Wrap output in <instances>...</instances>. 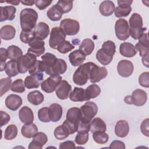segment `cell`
I'll list each match as a JSON object with an SVG mask.
<instances>
[{
    "mask_svg": "<svg viewBox=\"0 0 149 149\" xmlns=\"http://www.w3.org/2000/svg\"><path fill=\"white\" fill-rule=\"evenodd\" d=\"M139 83L140 86L144 87H149V72L142 73L139 77Z\"/></svg>",
    "mask_w": 149,
    "mask_h": 149,
    "instance_id": "cell-52",
    "label": "cell"
},
{
    "mask_svg": "<svg viewBox=\"0 0 149 149\" xmlns=\"http://www.w3.org/2000/svg\"><path fill=\"white\" fill-rule=\"evenodd\" d=\"M116 37L122 41L127 40L130 36V28L128 22L124 19H118L115 24Z\"/></svg>",
    "mask_w": 149,
    "mask_h": 149,
    "instance_id": "cell-7",
    "label": "cell"
},
{
    "mask_svg": "<svg viewBox=\"0 0 149 149\" xmlns=\"http://www.w3.org/2000/svg\"><path fill=\"white\" fill-rule=\"evenodd\" d=\"M62 14L63 13L56 6V5H54L49 8L47 12V17L49 20L53 22L59 21L61 19Z\"/></svg>",
    "mask_w": 149,
    "mask_h": 149,
    "instance_id": "cell-39",
    "label": "cell"
},
{
    "mask_svg": "<svg viewBox=\"0 0 149 149\" xmlns=\"http://www.w3.org/2000/svg\"><path fill=\"white\" fill-rule=\"evenodd\" d=\"M124 101L127 104H130L132 105V100H131V95H127L125 97L124 99Z\"/></svg>",
    "mask_w": 149,
    "mask_h": 149,
    "instance_id": "cell-63",
    "label": "cell"
},
{
    "mask_svg": "<svg viewBox=\"0 0 149 149\" xmlns=\"http://www.w3.org/2000/svg\"><path fill=\"white\" fill-rule=\"evenodd\" d=\"M22 98L16 94H10L5 100L6 107L12 111H16L22 105Z\"/></svg>",
    "mask_w": 149,
    "mask_h": 149,
    "instance_id": "cell-20",
    "label": "cell"
},
{
    "mask_svg": "<svg viewBox=\"0 0 149 149\" xmlns=\"http://www.w3.org/2000/svg\"><path fill=\"white\" fill-rule=\"evenodd\" d=\"M37 56L30 53H26L17 61L18 70L20 73H25L37 62Z\"/></svg>",
    "mask_w": 149,
    "mask_h": 149,
    "instance_id": "cell-6",
    "label": "cell"
},
{
    "mask_svg": "<svg viewBox=\"0 0 149 149\" xmlns=\"http://www.w3.org/2000/svg\"><path fill=\"white\" fill-rule=\"evenodd\" d=\"M54 134L55 137L59 140L65 139L69 135L68 132L66 130L63 125L58 126L55 129Z\"/></svg>",
    "mask_w": 149,
    "mask_h": 149,
    "instance_id": "cell-43",
    "label": "cell"
},
{
    "mask_svg": "<svg viewBox=\"0 0 149 149\" xmlns=\"http://www.w3.org/2000/svg\"><path fill=\"white\" fill-rule=\"evenodd\" d=\"M62 77L60 75L50 76V77L41 83V90L47 93H51L54 92L57 86L62 80Z\"/></svg>",
    "mask_w": 149,
    "mask_h": 149,
    "instance_id": "cell-10",
    "label": "cell"
},
{
    "mask_svg": "<svg viewBox=\"0 0 149 149\" xmlns=\"http://www.w3.org/2000/svg\"><path fill=\"white\" fill-rule=\"evenodd\" d=\"M69 122L79 126L81 119V112L80 108L77 107H72L69 108L66 113V119Z\"/></svg>",
    "mask_w": 149,
    "mask_h": 149,
    "instance_id": "cell-29",
    "label": "cell"
},
{
    "mask_svg": "<svg viewBox=\"0 0 149 149\" xmlns=\"http://www.w3.org/2000/svg\"><path fill=\"white\" fill-rule=\"evenodd\" d=\"M55 94L60 100L67 99L72 91V86L66 80H62L55 89Z\"/></svg>",
    "mask_w": 149,
    "mask_h": 149,
    "instance_id": "cell-13",
    "label": "cell"
},
{
    "mask_svg": "<svg viewBox=\"0 0 149 149\" xmlns=\"http://www.w3.org/2000/svg\"><path fill=\"white\" fill-rule=\"evenodd\" d=\"M33 31L36 38L44 40L49 35V27L45 22H40L36 26Z\"/></svg>",
    "mask_w": 149,
    "mask_h": 149,
    "instance_id": "cell-19",
    "label": "cell"
},
{
    "mask_svg": "<svg viewBox=\"0 0 149 149\" xmlns=\"http://www.w3.org/2000/svg\"><path fill=\"white\" fill-rule=\"evenodd\" d=\"M38 132V128L36 124L31 123L25 124L22 127L21 133L26 138H32Z\"/></svg>",
    "mask_w": 149,
    "mask_h": 149,
    "instance_id": "cell-36",
    "label": "cell"
},
{
    "mask_svg": "<svg viewBox=\"0 0 149 149\" xmlns=\"http://www.w3.org/2000/svg\"><path fill=\"white\" fill-rule=\"evenodd\" d=\"M148 126H149V119L147 118L144 120H143L140 126V130L141 133L147 137L149 136Z\"/></svg>",
    "mask_w": 149,
    "mask_h": 149,
    "instance_id": "cell-56",
    "label": "cell"
},
{
    "mask_svg": "<svg viewBox=\"0 0 149 149\" xmlns=\"http://www.w3.org/2000/svg\"><path fill=\"white\" fill-rule=\"evenodd\" d=\"M49 116L51 121L56 122L59 121L62 116L63 109L61 105L57 103H54L49 105Z\"/></svg>",
    "mask_w": 149,
    "mask_h": 149,
    "instance_id": "cell-22",
    "label": "cell"
},
{
    "mask_svg": "<svg viewBox=\"0 0 149 149\" xmlns=\"http://www.w3.org/2000/svg\"><path fill=\"white\" fill-rule=\"evenodd\" d=\"M52 1H48V0H37L35 1V5L37 8H38L40 10H44L48 6H49Z\"/></svg>",
    "mask_w": 149,
    "mask_h": 149,
    "instance_id": "cell-55",
    "label": "cell"
},
{
    "mask_svg": "<svg viewBox=\"0 0 149 149\" xmlns=\"http://www.w3.org/2000/svg\"><path fill=\"white\" fill-rule=\"evenodd\" d=\"M134 47L136 49L139 51V55L140 56L143 57L148 54V46L138 42L136 44Z\"/></svg>",
    "mask_w": 149,
    "mask_h": 149,
    "instance_id": "cell-54",
    "label": "cell"
},
{
    "mask_svg": "<svg viewBox=\"0 0 149 149\" xmlns=\"http://www.w3.org/2000/svg\"><path fill=\"white\" fill-rule=\"evenodd\" d=\"M74 46L69 41L65 40L61 42L57 47V50L61 54H66L74 48Z\"/></svg>",
    "mask_w": 149,
    "mask_h": 149,
    "instance_id": "cell-48",
    "label": "cell"
},
{
    "mask_svg": "<svg viewBox=\"0 0 149 149\" xmlns=\"http://www.w3.org/2000/svg\"><path fill=\"white\" fill-rule=\"evenodd\" d=\"M115 9L114 3L111 1H102L99 6V10L101 14L104 16L111 15Z\"/></svg>",
    "mask_w": 149,
    "mask_h": 149,
    "instance_id": "cell-31",
    "label": "cell"
},
{
    "mask_svg": "<svg viewBox=\"0 0 149 149\" xmlns=\"http://www.w3.org/2000/svg\"><path fill=\"white\" fill-rule=\"evenodd\" d=\"M143 19L137 13H133L129 19L130 36L134 39L138 40L146 30V27H143Z\"/></svg>",
    "mask_w": 149,
    "mask_h": 149,
    "instance_id": "cell-4",
    "label": "cell"
},
{
    "mask_svg": "<svg viewBox=\"0 0 149 149\" xmlns=\"http://www.w3.org/2000/svg\"><path fill=\"white\" fill-rule=\"evenodd\" d=\"M69 99L73 102H83L88 101L86 95L85 90L83 88L76 87L69 94Z\"/></svg>",
    "mask_w": 149,
    "mask_h": 149,
    "instance_id": "cell-30",
    "label": "cell"
},
{
    "mask_svg": "<svg viewBox=\"0 0 149 149\" xmlns=\"http://www.w3.org/2000/svg\"><path fill=\"white\" fill-rule=\"evenodd\" d=\"M41 61L44 68V72L47 74H48L50 69L55 63L57 58L55 55L47 52L41 56Z\"/></svg>",
    "mask_w": 149,
    "mask_h": 149,
    "instance_id": "cell-26",
    "label": "cell"
},
{
    "mask_svg": "<svg viewBox=\"0 0 149 149\" xmlns=\"http://www.w3.org/2000/svg\"><path fill=\"white\" fill-rule=\"evenodd\" d=\"M35 38L33 30L24 31L22 30L20 34V40L25 44H29Z\"/></svg>",
    "mask_w": 149,
    "mask_h": 149,
    "instance_id": "cell-47",
    "label": "cell"
},
{
    "mask_svg": "<svg viewBox=\"0 0 149 149\" xmlns=\"http://www.w3.org/2000/svg\"><path fill=\"white\" fill-rule=\"evenodd\" d=\"M81 119L80 121L89 123L92 120L93 118L97 115L98 112V107L95 103L92 101H88L80 108Z\"/></svg>",
    "mask_w": 149,
    "mask_h": 149,
    "instance_id": "cell-5",
    "label": "cell"
},
{
    "mask_svg": "<svg viewBox=\"0 0 149 149\" xmlns=\"http://www.w3.org/2000/svg\"><path fill=\"white\" fill-rule=\"evenodd\" d=\"M139 42L145 45L148 46V36L147 33H143L140 37L138 39Z\"/></svg>",
    "mask_w": 149,
    "mask_h": 149,
    "instance_id": "cell-60",
    "label": "cell"
},
{
    "mask_svg": "<svg viewBox=\"0 0 149 149\" xmlns=\"http://www.w3.org/2000/svg\"><path fill=\"white\" fill-rule=\"evenodd\" d=\"M66 39V34L60 27H54L50 33L49 45L52 49H56L58 46Z\"/></svg>",
    "mask_w": 149,
    "mask_h": 149,
    "instance_id": "cell-9",
    "label": "cell"
},
{
    "mask_svg": "<svg viewBox=\"0 0 149 149\" xmlns=\"http://www.w3.org/2000/svg\"><path fill=\"white\" fill-rule=\"evenodd\" d=\"M134 66L133 63L128 60L120 61L117 66V70L119 74L123 77H129L133 72Z\"/></svg>",
    "mask_w": 149,
    "mask_h": 149,
    "instance_id": "cell-12",
    "label": "cell"
},
{
    "mask_svg": "<svg viewBox=\"0 0 149 149\" xmlns=\"http://www.w3.org/2000/svg\"><path fill=\"white\" fill-rule=\"evenodd\" d=\"M38 118L42 122H49L51 120L49 116V108L45 107L40 108L38 111Z\"/></svg>",
    "mask_w": 149,
    "mask_h": 149,
    "instance_id": "cell-49",
    "label": "cell"
},
{
    "mask_svg": "<svg viewBox=\"0 0 149 149\" xmlns=\"http://www.w3.org/2000/svg\"><path fill=\"white\" fill-rule=\"evenodd\" d=\"M17 135V128L15 125H10L5 130L4 138L7 140H11L16 137Z\"/></svg>",
    "mask_w": 149,
    "mask_h": 149,
    "instance_id": "cell-42",
    "label": "cell"
},
{
    "mask_svg": "<svg viewBox=\"0 0 149 149\" xmlns=\"http://www.w3.org/2000/svg\"><path fill=\"white\" fill-rule=\"evenodd\" d=\"M67 70V64L66 62L62 59L57 58L54 65L50 69L48 74L49 76L59 75L63 74Z\"/></svg>",
    "mask_w": 149,
    "mask_h": 149,
    "instance_id": "cell-24",
    "label": "cell"
},
{
    "mask_svg": "<svg viewBox=\"0 0 149 149\" xmlns=\"http://www.w3.org/2000/svg\"><path fill=\"white\" fill-rule=\"evenodd\" d=\"M19 117L20 121L24 124L33 123L34 114L31 108L27 106L22 107L19 111Z\"/></svg>",
    "mask_w": 149,
    "mask_h": 149,
    "instance_id": "cell-23",
    "label": "cell"
},
{
    "mask_svg": "<svg viewBox=\"0 0 149 149\" xmlns=\"http://www.w3.org/2000/svg\"><path fill=\"white\" fill-rule=\"evenodd\" d=\"M44 72V68L41 61L37 60L34 65L29 70V73L30 74L42 73Z\"/></svg>",
    "mask_w": 149,
    "mask_h": 149,
    "instance_id": "cell-51",
    "label": "cell"
},
{
    "mask_svg": "<svg viewBox=\"0 0 149 149\" xmlns=\"http://www.w3.org/2000/svg\"><path fill=\"white\" fill-rule=\"evenodd\" d=\"M93 140L98 144H104L108 142L109 136L105 132L98 131L93 133Z\"/></svg>",
    "mask_w": 149,
    "mask_h": 149,
    "instance_id": "cell-41",
    "label": "cell"
},
{
    "mask_svg": "<svg viewBox=\"0 0 149 149\" xmlns=\"http://www.w3.org/2000/svg\"><path fill=\"white\" fill-rule=\"evenodd\" d=\"M11 90L15 93H22L25 91V86L23 81L21 79L15 80L11 86Z\"/></svg>",
    "mask_w": 149,
    "mask_h": 149,
    "instance_id": "cell-46",
    "label": "cell"
},
{
    "mask_svg": "<svg viewBox=\"0 0 149 149\" xmlns=\"http://www.w3.org/2000/svg\"><path fill=\"white\" fill-rule=\"evenodd\" d=\"M119 52L123 56L132 58L136 55L137 50L132 44L124 42L120 45Z\"/></svg>",
    "mask_w": 149,
    "mask_h": 149,
    "instance_id": "cell-25",
    "label": "cell"
},
{
    "mask_svg": "<svg viewBox=\"0 0 149 149\" xmlns=\"http://www.w3.org/2000/svg\"><path fill=\"white\" fill-rule=\"evenodd\" d=\"M129 132V126L127 121L120 120L116 123L115 127V133L119 137H126Z\"/></svg>",
    "mask_w": 149,
    "mask_h": 149,
    "instance_id": "cell-27",
    "label": "cell"
},
{
    "mask_svg": "<svg viewBox=\"0 0 149 149\" xmlns=\"http://www.w3.org/2000/svg\"><path fill=\"white\" fill-rule=\"evenodd\" d=\"M0 56H1V72H2L5 70L6 66V61L7 58H8V51L6 49L3 48H0Z\"/></svg>",
    "mask_w": 149,
    "mask_h": 149,
    "instance_id": "cell-53",
    "label": "cell"
},
{
    "mask_svg": "<svg viewBox=\"0 0 149 149\" xmlns=\"http://www.w3.org/2000/svg\"><path fill=\"white\" fill-rule=\"evenodd\" d=\"M15 28L11 25H5L1 28L0 36L2 40H10L15 37Z\"/></svg>",
    "mask_w": 149,
    "mask_h": 149,
    "instance_id": "cell-32",
    "label": "cell"
},
{
    "mask_svg": "<svg viewBox=\"0 0 149 149\" xmlns=\"http://www.w3.org/2000/svg\"><path fill=\"white\" fill-rule=\"evenodd\" d=\"M56 5L63 14L67 13L73 8V1H58Z\"/></svg>",
    "mask_w": 149,
    "mask_h": 149,
    "instance_id": "cell-44",
    "label": "cell"
},
{
    "mask_svg": "<svg viewBox=\"0 0 149 149\" xmlns=\"http://www.w3.org/2000/svg\"><path fill=\"white\" fill-rule=\"evenodd\" d=\"M95 44L93 40L90 38L84 39L80 45L79 46V50L85 55L87 56L90 55L94 49Z\"/></svg>",
    "mask_w": 149,
    "mask_h": 149,
    "instance_id": "cell-33",
    "label": "cell"
},
{
    "mask_svg": "<svg viewBox=\"0 0 149 149\" xmlns=\"http://www.w3.org/2000/svg\"><path fill=\"white\" fill-rule=\"evenodd\" d=\"M22 4L26 6H31L35 4L34 1H20Z\"/></svg>",
    "mask_w": 149,
    "mask_h": 149,
    "instance_id": "cell-62",
    "label": "cell"
},
{
    "mask_svg": "<svg viewBox=\"0 0 149 149\" xmlns=\"http://www.w3.org/2000/svg\"><path fill=\"white\" fill-rule=\"evenodd\" d=\"M76 147L75 144L72 141H66L60 143L59 148L66 149V148H74Z\"/></svg>",
    "mask_w": 149,
    "mask_h": 149,
    "instance_id": "cell-59",
    "label": "cell"
},
{
    "mask_svg": "<svg viewBox=\"0 0 149 149\" xmlns=\"http://www.w3.org/2000/svg\"><path fill=\"white\" fill-rule=\"evenodd\" d=\"M90 131H91L92 133L98 131L105 132L107 130L106 123L100 118H95L92 120L90 123Z\"/></svg>",
    "mask_w": 149,
    "mask_h": 149,
    "instance_id": "cell-35",
    "label": "cell"
},
{
    "mask_svg": "<svg viewBox=\"0 0 149 149\" xmlns=\"http://www.w3.org/2000/svg\"><path fill=\"white\" fill-rule=\"evenodd\" d=\"M88 133L87 132H77V134L75 137V142L79 145L85 144L88 140Z\"/></svg>",
    "mask_w": 149,
    "mask_h": 149,
    "instance_id": "cell-50",
    "label": "cell"
},
{
    "mask_svg": "<svg viewBox=\"0 0 149 149\" xmlns=\"http://www.w3.org/2000/svg\"><path fill=\"white\" fill-rule=\"evenodd\" d=\"M132 104L141 107L144 105L147 100V94L146 92L141 89L134 90L131 95Z\"/></svg>",
    "mask_w": 149,
    "mask_h": 149,
    "instance_id": "cell-17",
    "label": "cell"
},
{
    "mask_svg": "<svg viewBox=\"0 0 149 149\" xmlns=\"http://www.w3.org/2000/svg\"><path fill=\"white\" fill-rule=\"evenodd\" d=\"M115 51V43L111 40H108L102 44V48L97 52L96 59L102 65H107L112 62Z\"/></svg>",
    "mask_w": 149,
    "mask_h": 149,
    "instance_id": "cell-1",
    "label": "cell"
},
{
    "mask_svg": "<svg viewBox=\"0 0 149 149\" xmlns=\"http://www.w3.org/2000/svg\"><path fill=\"white\" fill-rule=\"evenodd\" d=\"M44 45L45 42L43 40H40L34 38L29 44L30 48L28 49L27 52L32 54L36 56H40L45 52Z\"/></svg>",
    "mask_w": 149,
    "mask_h": 149,
    "instance_id": "cell-15",
    "label": "cell"
},
{
    "mask_svg": "<svg viewBox=\"0 0 149 149\" xmlns=\"http://www.w3.org/2000/svg\"><path fill=\"white\" fill-rule=\"evenodd\" d=\"M5 73L9 77L16 76L19 72L18 70L17 61L10 60L8 61L5 66Z\"/></svg>",
    "mask_w": 149,
    "mask_h": 149,
    "instance_id": "cell-38",
    "label": "cell"
},
{
    "mask_svg": "<svg viewBox=\"0 0 149 149\" xmlns=\"http://www.w3.org/2000/svg\"><path fill=\"white\" fill-rule=\"evenodd\" d=\"M5 2L8 3H10L13 5H18L19 3L20 2L19 1H6Z\"/></svg>",
    "mask_w": 149,
    "mask_h": 149,
    "instance_id": "cell-64",
    "label": "cell"
},
{
    "mask_svg": "<svg viewBox=\"0 0 149 149\" xmlns=\"http://www.w3.org/2000/svg\"><path fill=\"white\" fill-rule=\"evenodd\" d=\"M95 65L93 62H88L80 65L73 75V81L74 84L79 86L86 84L90 79L91 72Z\"/></svg>",
    "mask_w": 149,
    "mask_h": 149,
    "instance_id": "cell-3",
    "label": "cell"
},
{
    "mask_svg": "<svg viewBox=\"0 0 149 149\" xmlns=\"http://www.w3.org/2000/svg\"><path fill=\"white\" fill-rule=\"evenodd\" d=\"M43 77L42 73L28 76L24 79V86L28 89L38 88L42 82Z\"/></svg>",
    "mask_w": 149,
    "mask_h": 149,
    "instance_id": "cell-14",
    "label": "cell"
},
{
    "mask_svg": "<svg viewBox=\"0 0 149 149\" xmlns=\"http://www.w3.org/2000/svg\"><path fill=\"white\" fill-rule=\"evenodd\" d=\"M48 141L47 135L43 132H37L33 137V140L29 144V148L41 149L44 145H45Z\"/></svg>",
    "mask_w": 149,
    "mask_h": 149,
    "instance_id": "cell-18",
    "label": "cell"
},
{
    "mask_svg": "<svg viewBox=\"0 0 149 149\" xmlns=\"http://www.w3.org/2000/svg\"><path fill=\"white\" fill-rule=\"evenodd\" d=\"M8 58L10 60L17 61L22 56L23 52L22 49L16 45H10L7 48Z\"/></svg>",
    "mask_w": 149,
    "mask_h": 149,
    "instance_id": "cell-37",
    "label": "cell"
},
{
    "mask_svg": "<svg viewBox=\"0 0 149 149\" xmlns=\"http://www.w3.org/2000/svg\"><path fill=\"white\" fill-rule=\"evenodd\" d=\"M44 100V95L38 90L31 91L27 94L28 101L34 105H38L41 104L43 102Z\"/></svg>",
    "mask_w": 149,
    "mask_h": 149,
    "instance_id": "cell-34",
    "label": "cell"
},
{
    "mask_svg": "<svg viewBox=\"0 0 149 149\" xmlns=\"http://www.w3.org/2000/svg\"><path fill=\"white\" fill-rule=\"evenodd\" d=\"M12 79L10 77H6L1 79L0 80V96L2 97L4 94L11 89Z\"/></svg>",
    "mask_w": 149,
    "mask_h": 149,
    "instance_id": "cell-45",
    "label": "cell"
},
{
    "mask_svg": "<svg viewBox=\"0 0 149 149\" xmlns=\"http://www.w3.org/2000/svg\"><path fill=\"white\" fill-rule=\"evenodd\" d=\"M60 28L68 36H74L80 30V24L78 21L71 19H65L60 23Z\"/></svg>",
    "mask_w": 149,
    "mask_h": 149,
    "instance_id": "cell-8",
    "label": "cell"
},
{
    "mask_svg": "<svg viewBox=\"0 0 149 149\" xmlns=\"http://www.w3.org/2000/svg\"><path fill=\"white\" fill-rule=\"evenodd\" d=\"M1 17L0 22L5 20H13L15 18V13L16 9L13 6H1Z\"/></svg>",
    "mask_w": 149,
    "mask_h": 149,
    "instance_id": "cell-21",
    "label": "cell"
},
{
    "mask_svg": "<svg viewBox=\"0 0 149 149\" xmlns=\"http://www.w3.org/2000/svg\"><path fill=\"white\" fill-rule=\"evenodd\" d=\"M0 121H1V127L6 125L10 120V115L6 112L1 111H0Z\"/></svg>",
    "mask_w": 149,
    "mask_h": 149,
    "instance_id": "cell-57",
    "label": "cell"
},
{
    "mask_svg": "<svg viewBox=\"0 0 149 149\" xmlns=\"http://www.w3.org/2000/svg\"><path fill=\"white\" fill-rule=\"evenodd\" d=\"M125 143L119 140H114L109 145V148L111 149H116V148H119V149H125Z\"/></svg>",
    "mask_w": 149,
    "mask_h": 149,
    "instance_id": "cell-58",
    "label": "cell"
},
{
    "mask_svg": "<svg viewBox=\"0 0 149 149\" xmlns=\"http://www.w3.org/2000/svg\"><path fill=\"white\" fill-rule=\"evenodd\" d=\"M148 54L146 56L142 57V62L143 64L146 66L147 68L149 67V63H148Z\"/></svg>",
    "mask_w": 149,
    "mask_h": 149,
    "instance_id": "cell-61",
    "label": "cell"
},
{
    "mask_svg": "<svg viewBox=\"0 0 149 149\" xmlns=\"http://www.w3.org/2000/svg\"><path fill=\"white\" fill-rule=\"evenodd\" d=\"M118 6L115 9V15L117 17L127 16L132 11L131 4L133 1L119 0L117 1Z\"/></svg>",
    "mask_w": 149,
    "mask_h": 149,
    "instance_id": "cell-11",
    "label": "cell"
},
{
    "mask_svg": "<svg viewBox=\"0 0 149 149\" xmlns=\"http://www.w3.org/2000/svg\"><path fill=\"white\" fill-rule=\"evenodd\" d=\"M86 95L88 101L91 98H95L101 93L100 87L95 84H92L88 86L85 90Z\"/></svg>",
    "mask_w": 149,
    "mask_h": 149,
    "instance_id": "cell-40",
    "label": "cell"
},
{
    "mask_svg": "<svg viewBox=\"0 0 149 149\" xmlns=\"http://www.w3.org/2000/svg\"><path fill=\"white\" fill-rule=\"evenodd\" d=\"M107 74L108 71L105 67L98 66L95 65L91 72L90 80L93 83H97L105 79Z\"/></svg>",
    "mask_w": 149,
    "mask_h": 149,
    "instance_id": "cell-16",
    "label": "cell"
},
{
    "mask_svg": "<svg viewBox=\"0 0 149 149\" xmlns=\"http://www.w3.org/2000/svg\"><path fill=\"white\" fill-rule=\"evenodd\" d=\"M38 19L37 12L32 8H25L20 13L21 29L24 31H31L36 26Z\"/></svg>",
    "mask_w": 149,
    "mask_h": 149,
    "instance_id": "cell-2",
    "label": "cell"
},
{
    "mask_svg": "<svg viewBox=\"0 0 149 149\" xmlns=\"http://www.w3.org/2000/svg\"><path fill=\"white\" fill-rule=\"evenodd\" d=\"M69 59L72 66H79L86 60V56L79 49H76L70 53Z\"/></svg>",
    "mask_w": 149,
    "mask_h": 149,
    "instance_id": "cell-28",
    "label": "cell"
}]
</instances>
